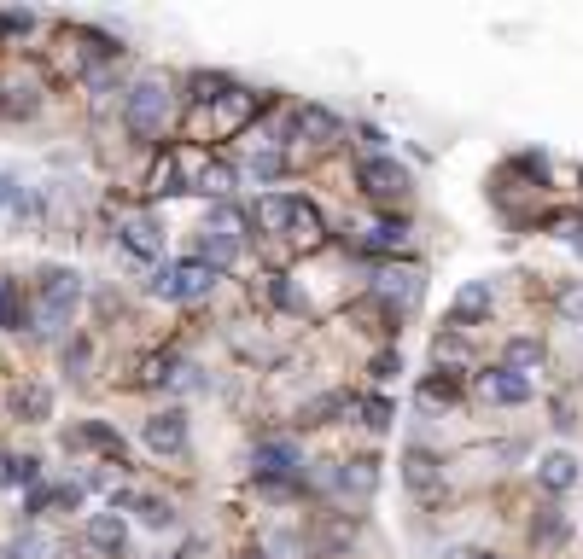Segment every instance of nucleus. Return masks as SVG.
I'll list each match as a JSON object with an SVG mask.
<instances>
[{
  "instance_id": "16",
  "label": "nucleus",
  "mask_w": 583,
  "mask_h": 559,
  "mask_svg": "<svg viewBox=\"0 0 583 559\" xmlns=\"http://www.w3.org/2000/svg\"><path fill=\"white\" fill-rule=\"evenodd\" d=\"M193 193H205L210 204H222V198L234 193V169L228 164H205L199 175H193Z\"/></svg>"
},
{
  "instance_id": "24",
  "label": "nucleus",
  "mask_w": 583,
  "mask_h": 559,
  "mask_svg": "<svg viewBox=\"0 0 583 559\" xmlns=\"http://www.w3.org/2000/svg\"><path fill=\"white\" fill-rule=\"evenodd\" d=\"M175 193H187L181 187V164L175 158H158V169H152V198H175Z\"/></svg>"
},
{
  "instance_id": "15",
  "label": "nucleus",
  "mask_w": 583,
  "mask_h": 559,
  "mask_svg": "<svg viewBox=\"0 0 583 559\" xmlns=\"http://www.w3.org/2000/svg\"><path fill=\"white\" fill-rule=\"evenodd\" d=\"M333 484H339L344 495H374L379 490V466L374 461H344L339 472H333Z\"/></svg>"
},
{
  "instance_id": "34",
  "label": "nucleus",
  "mask_w": 583,
  "mask_h": 559,
  "mask_svg": "<svg viewBox=\"0 0 583 559\" xmlns=\"http://www.w3.org/2000/svg\"><path fill=\"white\" fill-rule=\"evenodd\" d=\"M35 12H0V35H30Z\"/></svg>"
},
{
  "instance_id": "36",
  "label": "nucleus",
  "mask_w": 583,
  "mask_h": 559,
  "mask_svg": "<svg viewBox=\"0 0 583 559\" xmlns=\"http://www.w3.org/2000/svg\"><path fill=\"white\" fill-rule=\"evenodd\" d=\"M35 548H41V542H35V536H18V542H12V548H6V559H30Z\"/></svg>"
},
{
  "instance_id": "10",
  "label": "nucleus",
  "mask_w": 583,
  "mask_h": 559,
  "mask_svg": "<svg viewBox=\"0 0 583 559\" xmlns=\"http://www.w3.org/2000/svg\"><path fill=\"white\" fill-rule=\"evenodd\" d=\"M479 396H490V402H525L531 379H519L508 367H490V373H479Z\"/></svg>"
},
{
  "instance_id": "12",
  "label": "nucleus",
  "mask_w": 583,
  "mask_h": 559,
  "mask_svg": "<svg viewBox=\"0 0 583 559\" xmlns=\"http://www.w3.org/2000/svg\"><path fill=\"white\" fill-rule=\"evenodd\" d=\"M30 327V303H24V286L0 274V332H24Z\"/></svg>"
},
{
  "instance_id": "33",
  "label": "nucleus",
  "mask_w": 583,
  "mask_h": 559,
  "mask_svg": "<svg viewBox=\"0 0 583 559\" xmlns=\"http://www.w3.org/2000/svg\"><path fill=\"white\" fill-rule=\"evenodd\" d=\"M362 414H368V426H374V431L391 426V402H385V396H368V402H362Z\"/></svg>"
},
{
  "instance_id": "32",
  "label": "nucleus",
  "mask_w": 583,
  "mask_h": 559,
  "mask_svg": "<svg viewBox=\"0 0 583 559\" xmlns=\"http://www.w3.org/2000/svg\"><path fill=\"white\" fill-rule=\"evenodd\" d=\"M420 402H426V408H438V402H455V379H432V385H420Z\"/></svg>"
},
{
  "instance_id": "13",
  "label": "nucleus",
  "mask_w": 583,
  "mask_h": 559,
  "mask_svg": "<svg viewBox=\"0 0 583 559\" xmlns=\"http://www.w3.org/2000/svg\"><path fill=\"white\" fill-rule=\"evenodd\" d=\"M292 123H298V134H309L315 146H333V140L344 134V123L333 117V111H321V105H304V111H298Z\"/></svg>"
},
{
  "instance_id": "19",
  "label": "nucleus",
  "mask_w": 583,
  "mask_h": 559,
  "mask_svg": "<svg viewBox=\"0 0 583 559\" xmlns=\"http://www.w3.org/2000/svg\"><path fill=\"white\" fill-rule=\"evenodd\" d=\"M12 408H18V420H47V414H53V391H47V385H24V391L12 396Z\"/></svg>"
},
{
  "instance_id": "8",
  "label": "nucleus",
  "mask_w": 583,
  "mask_h": 559,
  "mask_svg": "<svg viewBox=\"0 0 583 559\" xmlns=\"http://www.w3.org/2000/svg\"><path fill=\"white\" fill-rule=\"evenodd\" d=\"M251 466H257V478H286V472H304V455L292 443H257Z\"/></svg>"
},
{
  "instance_id": "21",
  "label": "nucleus",
  "mask_w": 583,
  "mask_h": 559,
  "mask_svg": "<svg viewBox=\"0 0 583 559\" xmlns=\"http://www.w3.org/2000/svg\"><path fill=\"white\" fill-rule=\"evenodd\" d=\"M508 373H519V379H531V367H543V344H537V338H514V344H508Z\"/></svg>"
},
{
  "instance_id": "40",
  "label": "nucleus",
  "mask_w": 583,
  "mask_h": 559,
  "mask_svg": "<svg viewBox=\"0 0 583 559\" xmlns=\"http://www.w3.org/2000/svg\"><path fill=\"white\" fill-rule=\"evenodd\" d=\"M572 245H578V251H583V233H572Z\"/></svg>"
},
{
  "instance_id": "31",
  "label": "nucleus",
  "mask_w": 583,
  "mask_h": 559,
  "mask_svg": "<svg viewBox=\"0 0 583 559\" xmlns=\"http://www.w3.org/2000/svg\"><path fill=\"white\" fill-rule=\"evenodd\" d=\"M280 169H286V158H280V152H257V158H251V175H257V181H275Z\"/></svg>"
},
{
  "instance_id": "20",
  "label": "nucleus",
  "mask_w": 583,
  "mask_h": 559,
  "mask_svg": "<svg viewBox=\"0 0 583 559\" xmlns=\"http://www.w3.org/2000/svg\"><path fill=\"white\" fill-rule=\"evenodd\" d=\"M531 542H537V548H560V542H566V513H560V507H543V513L531 519Z\"/></svg>"
},
{
  "instance_id": "4",
  "label": "nucleus",
  "mask_w": 583,
  "mask_h": 559,
  "mask_svg": "<svg viewBox=\"0 0 583 559\" xmlns=\"http://www.w3.org/2000/svg\"><path fill=\"white\" fill-rule=\"evenodd\" d=\"M117 245H123L135 263H152V257H164V222H158V216H123V222H117Z\"/></svg>"
},
{
  "instance_id": "5",
  "label": "nucleus",
  "mask_w": 583,
  "mask_h": 559,
  "mask_svg": "<svg viewBox=\"0 0 583 559\" xmlns=\"http://www.w3.org/2000/svg\"><path fill=\"white\" fill-rule=\"evenodd\" d=\"M356 181H362L374 198H385V204L409 198V169L397 164V158H368V164L356 169Z\"/></svg>"
},
{
  "instance_id": "7",
  "label": "nucleus",
  "mask_w": 583,
  "mask_h": 559,
  "mask_svg": "<svg viewBox=\"0 0 583 559\" xmlns=\"http://www.w3.org/2000/svg\"><path fill=\"white\" fill-rule=\"evenodd\" d=\"M578 478H583V466H578V455H566V449H549V455L537 461V484L554 490V495H566Z\"/></svg>"
},
{
  "instance_id": "39",
  "label": "nucleus",
  "mask_w": 583,
  "mask_h": 559,
  "mask_svg": "<svg viewBox=\"0 0 583 559\" xmlns=\"http://www.w3.org/2000/svg\"><path fill=\"white\" fill-rule=\"evenodd\" d=\"M6 466H12V455H6V449H0V484H6Z\"/></svg>"
},
{
  "instance_id": "28",
  "label": "nucleus",
  "mask_w": 583,
  "mask_h": 559,
  "mask_svg": "<svg viewBox=\"0 0 583 559\" xmlns=\"http://www.w3.org/2000/svg\"><path fill=\"white\" fill-rule=\"evenodd\" d=\"M0 204H6V210H35V198L24 193L18 175H0Z\"/></svg>"
},
{
  "instance_id": "9",
  "label": "nucleus",
  "mask_w": 583,
  "mask_h": 559,
  "mask_svg": "<svg viewBox=\"0 0 583 559\" xmlns=\"http://www.w3.org/2000/svg\"><path fill=\"white\" fill-rule=\"evenodd\" d=\"M65 449H105L111 461L123 466V437H117L111 426H94V420H88V426H70L65 431Z\"/></svg>"
},
{
  "instance_id": "37",
  "label": "nucleus",
  "mask_w": 583,
  "mask_h": 559,
  "mask_svg": "<svg viewBox=\"0 0 583 559\" xmlns=\"http://www.w3.org/2000/svg\"><path fill=\"white\" fill-rule=\"evenodd\" d=\"M444 559H502V554H490V548H449Z\"/></svg>"
},
{
  "instance_id": "17",
  "label": "nucleus",
  "mask_w": 583,
  "mask_h": 559,
  "mask_svg": "<svg viewBox=\"0 0 583 559\" xmlns=\"http://www.w3.org/2000/svg\"><path fill=\"white\" fill-rule=\"evenodd\" d=\"M257 228H263V233H286V228H292V198H286V193L257 198Z\"/></svg>"
},
{
  "instance_id": "22",
  "label": "nucleus",
  "mask_w": 583,
  "mask_h": 559,
  "mask_svg": "<svg viewBox=\"0 0 583 559\" xmlns=\"http://www.w3.org/2000/svg\"><path fill=\"white\" fill-rule=\"evenodd\" d=\"M129 507L140 513V525H152V530H170L175 525V507H170V501H158V495H129Z\"/></svg>"
},
{
  "instance_id": "18",
  "label": "nucleus",
  "mask_w": 583,
  "mask_h": 559,
  "mask_svg": "<svg viewBox=\"0 0 583 559\" xmlns=\"http://www.w3.org/2000/svg\"><path fill=\"white\" fill-rule=\"evenodd\" d=\"M490 303H496L490 280H473V286H461V297H455V315L461 321H479V315H490Z\"/></svg>"
},
{
  "instance_id": "14",
  "label": "nucleus",
  "mask_w": 583,
  "mask_h": 559,
  "mask_svg": "<svg viewBox=\"0 0 583 559\" xmlns=\"http://www.w3.org/2000/svg\"><path fill=\"white\" fill-rule=\"evenodd\" d=\"M403 484L420 490V495H432L438 484H444V472H438V461H432L426 449H409V455H403Z\"/></svg>"
},
{
  "instance_id": "1",
  "label": "nucleus",
  "mask_w": 583,
  "mask_h": 559,
  "mask_svg": "<svg viewBox=\"0 0 583 559\" xmlns=\"http://www.w3.org/2000/svg\"><path fill=\"white\" fill-rule=\"evenodd\" d=\"M76 303H82V274L65 263H47L41 268V280H35V303H30V321L41 332H59L70 327V315H76Z\"/></svg>"
},
{
  "instance_id": "23",
  "label": "nucleus",
  "mask_w": 583,
  "mask_h": 559,
  "mask_svg": "<svg viewBox=\"0 0 583 559\" xmlns=\"http://www.w3.org/2000/svg\"><path fill=\"white\" fill-rule=\"evenodd\" d=\"M205 233H228V239H245V216L222 198V204H210V216H205Z\"/></svg>"
},
{
  "instance_id": "30",
  "label": "nucleus",
  "mask_w": 583,
  "mask_h": 559,
  "mask_svg": "<svg viewBox=\"0 0 583 559\" xmlns=\"http://www.w3.org/2000/svg\"><path fill=\"white\" fill-rule=\"evenodd\" d=\"M41 478V461L35 455H12V466H6V484H35Z\"/></svg>"
},
{
  "instance_id": "35",
  "label": "nucleus",
  "mask_w": 583,
  "mask_h": 559,
  "mask_svg": "<svg viewBox=\"0 0 583 559\" xmlns=\"http://www.w3.org/2000/svg\"><path fill=\"white\" fill-rule=\"evenodd\" d=\"M560 315H566V321H583V286L560 292Z\"/></svg>"
},
{
  "instance_id": "27",
  "label": "nucleus",
  "mask_w": 583,
  "mask_h": 559,
  "mask_svg": "<svg viewBox=\"0 0 583 559\" xmlns=\"http://www.w3.org/2000/svg\"><path fill=\"white\" fill-rule=\"evenodd\" d=\"M35 111V88H0V117H30Z\"/></svg>"
},
{
  "instance_id": "38",
  "label": "nucleus",
  "mask_w": 583,
  "mask_h": 559,
  "mask_svg": "<svg viewBox=\"0 0 583 559\" xmlns=\"http://www.w3.org/2000/svg\"><path fill=\"white\" fill-rule=\"evenodd\" d=\"M374 373H379V379H391V373H403V362H397V356H379Z\"/></svg>"
},
{
  "instance_id": "6",
  "label": "nucleus",
  "mask_w": 583,
  "mask_h": 559,
  "mask_svg": "<svg viewBox=\"0 0 583 559\" xmlns=\"http://www.w3.org/2000/svg\"><path fill=\"white\" fill-rule=\"evenodd\" d=\"M175 268V303H199V297H210L216 292V268L210 263H199V257H187V263H170Z\"/></svg>"
},
{
  "instance_id": "25",
  "label": "nucleus",
  "mask_w": 583,
  "mask_h": 559,
  "mask_svg": "<svg viewBox=\"0 0 583 559\" xmlns=\"http://www.w3.org/2000/svg\"><path fill=\"white\" fill-rule=\"evenodd\" d=\"M379 292L414 303V297H420V274H397V268H385V274H379Z\"/></svg>"
},
{
  "instance_id": "11",
  "label": "nucleus",
  "mask_w": 583,
  "mask_h": 559,
  "mask_svg": "<svg viewBox=\"0 0 583 559\" xmlns=\"http://www.w3.org/2000/svg\"><path fill=\"white\" fill-rule=\"evenodd\" d=\"M88 542H94L100 554H123V548H129V525H123V513H94V519H88Z\"/></svg>"
},
{
  "instance_id": "2",
  "label": "nucleus",
  "mask_w": 583,
  "mask_h": 559,
  "mask_svg": "<svg viewBox=\"0 0 583 559\" xmlns=\"http://www.w3.org/2000/svg\"><path fill=\"white\" fill-rule=\"evenodd\" d=\"M170 105H175V94H170L164 76H140L135 88L123 94V123H129L140 140H158L164 123H170Z\"/></svg>"
},
{
  "instance_id": "26",
  "label": "nucleus",
  "mask_w": 583,
  "mask_h": 559,
  "mask_svg": "<svg viewBox=\"0 0 583 559\" xmlns=\"http://www.w3.org/2000/svg\"><path fill=\"white\" fill-rule=\"evenodd\" d=\"M292 233L298 239H321V210L309 198H292Z\"/></svg>"
},
{
  "instance_id": "29",
  "label": "nucleus",
  "mask_w": 583,
  "mask_h": 559,
  "mask_svg": "<svg viewBox=\"0 0 583 559\" xmlns=\"http://www.w3.org/2000/svg\"><path fill=\"white\" fill-rule=\"evenodd\" d=\"M222 94H228V76H193V99L199 105H216Z\"/></svg>"
},
{
  "instance_id": "3",
  "label": "nucleus",
  "mask_w": 583,
  "mask_h": 559,
  "mask_svg": "<svg viewBox=\"0 0 583 559\" xmlns=\"http://www.w3.org/2000/svg\"><path fill=\"white\" fill-rule=\"evenodd\" d=\"M140 443H146L152 455H187V414H181V408H158V414H146Z\"/></svg>"
}]
</instances>
